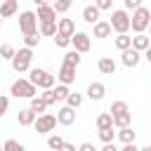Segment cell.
<instances>
[{
	"instance_id": "obj_1",
	"label": "cell",
	"mask_w": 151,
	"mask_h": 151,
	"mask_svg": "<svg viewBox=\"0 0 151 151\" xmlns=\"http://www.w3.org/2000/svg\"><path fill=\"white\" fill-rule=\"evenodd\" d=\"M9 94H14L17 99H33V97L38 94V87H35L31 80H26V78H19V80H14V83H12V87H9Z\"/></svg>"
},
{
	"instance_id": "obj_2",
	"label": "cell",
	"mask_w": 151,
	"mask_h": 151,
	"mask_svg": "<svg viewBox=\"0 0 151 151\" xmlns=\"http://www.w3.org/2000/svg\"><path fill=\"white\" fill-rule=\"evenodd\" d=\"M149 24H151V12L146 7H137L132 12V17H130V28L134 33H144L149 28Z\"/></svg>"
},
{
	"instance_id": "obj_3",
	"label": "cell",
	"mask_w": 151,
	"mask_h": 151,
	"mask_svg": "<svg viewBox=\"0 0 151 151\" xmlns=\"http://www.w3.org/2000/svg\"><path fill=\"white\" fill-rule=\"evenodd\" d=\"M31 59H33V50H31V47H21V50L14 54V59H12V68H14L17 73H24V71L31 68Z\"/></svg>"
},
{
	"instance_id": "obj_4",
	"label": "cell",
	"mask_w": 151,
	"mask_h": 151,
	"mask_svg": "<svg viewBox=\"0 0 151 151\" xmlns=\"http://www.w3.org/2000/svg\"><path fill=\"white\" fill-rule=\"evenodd\" d=\"M35 87H42V90H50L54 87V76L45 68H31V78H28Z\"/></svg>"
},
{
	"instance_id": "obj_5",
	"label": "cell",
	"mask_w": 151,
	"mask_h": 151,
	"mask_svg": "<svg viewBox=\"0 0 151 151\" xmlns=\"http://www.w3.org/2000/svg\"><path fill=\"white\" fill-rule=\"evenodd\" d=\"M38 24H40V21H38V14H35V12H28V9H26V12L19 14V31H21L24 35L35 33V31H38Z\"/></svg>"
},
{
	"instance_id": "obj_6",
	"label": "cell",
	"mask_w": 151,
	"mask_h": 151,
	"mask_svg": "<svg viewBox=\"0 0 151 151\" xmlns=\"http://www.w3.org/2000/svg\"><path fill=\"white\" fill-rule=\"evenodd\" d=\"M57 116H52V113H40L38 118H35V123H33V127H35V132L38 134H47V132H52L54 127H57Z\"/></svg>"
},
{
	"instance_id": "obj_7",
	"label": "cell",
	"mask_w": 151,
	"mask_h": 151,
	"mask_svg": "<svg viewBox=\"0 0 151 151\" xmlns=\"http://www.w3.org/2000/svg\"><path fill=\"white\" fill-rule=\"evenodd\" d=\"M111 28L116 33H127L130 31V14L125 9H116L111 14Z\"/></svg>"
},
{
	"instance_id": "obj_8",
	"label": "cell",
	"mask_w": 151,
	"mask_h": 151,
	"mask_svg": "<svg viewBox=\"0 0 151 151\" xmlns=\"http://www.w3.org/2000/svg\"><path fill=\"white\" fill-rule=\"evenodd\" d=\"M71 45H73V50H78L80 54H85V52H90L92 40H90V35H87V33L76 31V33H73V38H71Z\"/></svg>"
},
{
	"instance_id": "obj_9",
	"label": "cell",
	"mask_w": 151,
	"mask_h": 151,
	"mask_svg": "<svg viewBox=\"0 0 151 151\" xmlns=\"http://www.w3.org/2000/svg\"><path fill=\"white\" fill-rule=\"evenodd\" d=\"M123 66H127V68H134L139 61H142V52L139 50H134V47H127V50H123Z\"/></svg>"
},
{
	"instance_id": "obj_10",
	"label": "cell",
	"mask_w": 151,
	"mask_h": 151,
	"mask_svg": "<svg viewBox=\"0 0 151 151\" xmlns=\"http://www.w3.org/2000/svg\"><path fill=\"white\" fill-rule=\"evenodd\" d=\"M57 78H59V83H61V85H71V83H76V66L61 64V68H59Z\"/></svg>"
},
{
	"instance_id": "obj_11",
	"label": "cell",
	"mask_w": 151,
	"mask_h": 151,
	"mask_svg": "<svg viewBox=\"0 0 151 151\" xmlns=\"http://www.w3.org/2000/svg\"><path fill=\"white\" fill-rule=\"evenodd\" d=\"M57 120H59L61 125H73V123H76V109H71V106H61L59 113H57Z\"/></svg>"
},
{
	"instance_id": "obj_12",
	"label": "cell",
	"mask_w": 151,
	"mask_h": 151,
	"mask_svg": "<svg viewBox=\"0 0 151 151\" xmlns=\"http://www.w3.org/2000/svg\"><path fill=\"white\" fill-rule=\"evenodd\" d=\"M35 118H38V113L28 106V109H19V116H17V120H19V125H24V127H28V125H33L35 123Z\"/></svg>"
},
{
	"instance_id": "obj_13",
	"label": "cell",
	"mask_w": 151,
	"mask_h": 151,
	"mask_svg": "<svg viewBox=\"0 0 151 151\" xmlns=\"http://www.w3.org/2000/svg\"><path fill=\"white\" fill-rule=\"evenodd\" d=\"M38 21H40V24H42V21H57V9H54L52 5L38 7Z\"/></svg>"
},
{
	"instance_id": "obj_14",
	"label": "cell",
	"mask_w": 151,
	"mask_h": 151,
	"mask_svg": "<svg viewBox=\"0 0 151 151\" xmlns=\"http://www.w3.org/2000/svg\"><path fill=\"white\" fill-rule=\"evenodd\" d=\"M104 94H106V87H104L101 83H90V85H87V97H90L92 101L104 99Z\"/></svg>"
},
{
	"instance_id": "obj_15",
	"label": "cell",
	"mask_w": 151,
	"mask_h": 151,
	"mask_svg": "<svg viewBox=\"0 0 151 151\" xmlns=\"http://www.w3.org/2000/svg\"><path fill=\"white\" fill-rule=\"evenodd\" d=\"M99 17H101V9H99L97 5H87V7L83 9V19H85L87 24H97Z\"/></svg>"
},
{
	"instance_id": "obj_16",
	"label": "cell",
	"mask_w": 151,
	"mask_h": 151,
	"mask_svg": "<svg viewBox=\"0 0 151 151\" xmlns=\"http://www.w3.org/2000/svg\"><path fill=\"white\" fill-rule=\"evenodd\" d=\"M94 26V38H109L111 33H113V28H111V21H97V24H92Z\"/></svg>"
},
{
	"instance_id": "obj_17",
	"label": "cell",
	"mask_w": 151,
	"mask_h": 151,
	"mask_svg": "<svg viewBox=\"0 0 151 151\" xmlns=\"http://www.w3.org/2000/svg\"><path fill=\"white\" fill-rule=\"evenodd\" d=\"M97 68H99L104 76H113V73H116V61H113L111 57H101V59L97 61Z\"/></svg>"
},
{
	"instance_id": "obj_18",
	"label": "cell",
	"mask_w": 151,
	"mask_h": 151,
	"mask_svg": "<svg viewBox=\"0 0 151 151\" xmlns=\"http://www.w3.org/2000/svg\"><path fill=\"white\" fill-rule=\"evenodd\" d=\"M17 9H19V2H17V0H2V2H0V17H2V19L17 14Z\"/></svg>"
},
{
	"instance_id": "obj_19",
	"label": "cell",
	"mask_w": 151,
	"mask_h": 151,
	"mask_svg": "<svg viewBox=\"0 0 151 151\" xmlns=\"http://www.w3.org/2000/svg\"><path fill=\"white\" fill-rule=\"evenodd\" d=\"M57 33H64V35H68V38H73V33H76V24H73V19H59L57 21Z\"/></svg>"
},
{
	"instance_id": "obj_20",
	"label": "cell",
	"mask_w": 151,
	"mask_h": 151,
	"mask_svg": "<svg viewBox=\"0 0 151 151\" xmlns=\"http://www.w3.org/2000/svg\"><path fill=\"white\" fill-rule=\"evenodd\" d=\"M132 47H134V50H139V52H146V50L151 47V38H149V35H144V33H137V35L132 38Z\"/></svg>"
},
{
	"instance_id": "obj_21",
	"label": "cell",
	"mask_w": 151,
	"mask_h": 151,
	"mask_svg": "<svg viewBox=\"0 0 151 151\" xmlns=\"http://www.w3.org/2000/svg\"><path fill=\"white\" fill-rule=\"evenodd\" d=\"M130 123H132V113H130V111H127V113H116V116H113V127H118V130H120V127H127Z\"/></svg>"
},
{
	"instance_id": "obj_22",
	"label": "cell",
	"mask_w": 151,
	"mask_h": 151,
	"mask_svg": "<svg viewBox=\"0 0 151 151\" xmlns=\"http://www.w3.org/2000/svg\"><path fill=\"white\" fill-rule=\"evenodd\" d=\"M134 137H137V132H134V130H132L130 125H127V127H120V130H118V139H120L123 144H132V142H134Z\"/></svg>"
},
{
	"instance_id": "obj_23",
	"label": "cell",
	"mask_w": 151,
	"mask_h": 151,
	"mask_svg": "<svg viewBox=\"0 0 151 151\" xmlns=\"http://www.w3.org/2000/svg\"><path fill=\"white\" fill-rule=\"evenodd\" d=\"M57 21H42L40 24V35H47V38H54L57 35Z\"/></svg>"
},
{
	"instance_id": "obj_24",
	"label": "cell",
	"mask_w": 151,
	"mask_h": 151,
	"mask_svg": "<svg viewBox=\"0 0 151 151\" xmlns=\"http://www.w3.org/2000/svg\"><path fill=\"white\" fill-rule=\"evenodd\" d=\"M113 45L123 52V50H127V47H132V38L127 35V33H118L116 35V40H113Z\"/></svg>"
},
{
	"instance_id": "obj_25",
	"label": "cell",
	"mask_w": 151,
	"mask_h": 151,
	"mask_svg": "<svg viewBox=\"0 0 151 151\" xmlns=\"http://www.w3.org/2000/svg\"><path fill=\"white\" fill-rule=\"evenodd\" d=\"M31 109H33V111H35V113H38V116H40V113H45V111H47V101H45V99H42V94H35V97H33V99H31Z\"/></svg>"
},
{
	"instance_id": "obj_26",
	"label": "cell",
	"mask_w": 151,
	"mask_h": 151,
	"mask_svg": "<svg viewBox=\"0 0 151 151\" xmlns=\"http://www.w3.org/2000/svg\"><path fill=\"white\" fill-rule=\"evenodd\" d=\"M80 59H83V57H80V52H78V50H68V52L64 54V64H68V66H78V64H80Z\"/></svg>"
},
{
	"instance_id": "obj_27",
	"label": "cell",
	"mask_w": 151,
	"mask_h": 151,
	"mask_svg": "<svg viewBox=\"0 0 151 151\" xmlns=\"http://www.w3.org/2000/svg\"><path fill=\"white\" fill-rule=\"evenodd\" d=\"M97 127H99V130L113 127V116H111V113H99V116H97Z\"/></svg>"
},
{
	"instance_id": "obj_28",
	"label": "cell",
	"mask_w": 151,
	"mask_h": 151,
	"mask_svg": "<svg viewBox=\"0 0 151 151\" xmlns=\"http://www.w3.org/2000/svg\"><path fill=\"white\" fill-rule=\"evenodd\" d=\"M80 104H83V94H78V92H68V97H66V106L78 109Z\"/></svg>"
},
{
	"instance_id": "obj_29",
	"label": "cell",
	"mask_w": 151,
	"mask_h": 151,
	"mask_svg": "<svg viewBox=\"0 0 151 151\" xmlns=\"http://www.w3.org/2000/svg\"><path fill=\"white\" fill-rule=\"evenodd\" d=\"M71 5H73V0H54V9H57V14H66L68 9H71Z\"/></svg>"
},
{
	"instance_id": "obj_30",
	"label": "cell",
	"mask_w": 151,
	"mask_h": 151,
	"mask_svg": "<svg viewBox=\"0 0 151 151\" xmlns=\"http://www.w3.org/2000/svg\"><path fill=\"white\" fill-rule=\"evenodd\" d=\"M14 54H17V50H14L9 42L0 45V57H2V59H9V61H12V59H14Z\"/></svg>"
},
{
	"instance_id": "obj_31",
	"label": "cell",
	"mask_w": 151,
	"mask_h": 151,
	"mask_svg": "<svg viewBox=\"0 0 151 151\" xmlns=\"http://www.w3.org/2000/svg\"><path fill=\"white\" fill-rule=\"evenodd\" d=\"M127 111H130V109H127V104H125V101H120V99H118V101H113V104H111V109H109V113H111V116H116V113H127Z\"/></svg>"
},
{
	"instance_id": "obj_32",
	"label": "cell",
	"mask_w": 151,
	"mask_h": 151,
	"mask_svg": "<svg viewBox=\"0 0 151 151\" xmlns=\"http://www.w3.org/2000/svg\"><path fill=\"white\" fill-rule=\"evenodd\" d=\"M61 144H64V137H59V134H50V137H47V146H50L52 151H59Z\"/></svg>"
},
{
	"instance_id": "obj_33",
	"label": "cell",
	"mask_w": 151,
	"mask_h": 151,
	"mask_svg": "<svg viewBox=\"0 0 151 151\" xmlns=\"http://www.w3.org/2000/svg\"><path fill=\"white\" fill-rule=\"evenodd\" d=\"M2 149H5V151H26V149H24V144H21V142H17V139H7V142L2 144Z\"/></svg>"
},
{
	"instance_id": "obj_34",
	"label": "cell",
	"mask_w": 151,
	"mask_h": 151,
	"mask_svg": "<svg viewBox=\"0 0 151 151\" xmlns=\"http://www.w3.org/2000/svg\"><path fill=\"white\" fill-rule=\"evenodd\" d=\"M24 42H26V47H35L38 42H40V31H35V33H31V35H24Z\"/></svg>"
},
{
	"instance_id": "obj_35",
	"label": "cell",
	"mask_w": 151,
	"mask_h": 151,
	"mask_svg": "<svg viewBox=\"0 0 151 151\" xmlns=\"http://www.w3.org/2000/svg\"><path fill=\"white\" fill-rule=\"evenodd\" d=\"M54 94H57V101H66V97H68V85H57L54 87Z\"/></svg>"
},
{
	"instance_id": "obj_36",
	"label": "cell",
	"mask_w": 151,
	"mask_h": 151,
	"mask_svg": "<svg viewBox=\"0 0 151 151\" xmlns=\"http://www.w3.org/2000/svg\"><path fill=\"white\" fill-rule=\"evenodd\" d=\"M118 132H113V127H106V130H99V139L104 142V144H109V142H113V137H116Z\"/></svg>"
},
{
	"instance_id": "obj_37",
	"label": "cell",
	"mask_w": 151,
	"mask_h": 151,
	"mask_svg": "<svg viewBox=\"0 0 151 151\" xmlns=\"http://www.w3.org/2000/svg\"><path fill=\"white\" fill-rule=\"evenodd\" d=\"M54 45H57V47H68V45H71V38L64 35V33H57V35H54Z\"/></svg>"
},
{
	"instance_id": "obj_38",
	"label": "cell",
	"mask_w": 151,
	"mask_h": 151,
	"mask_svg": "<svg viewBox=\"0 0 151 151\" xmlns=\"http://www.w3.org/2000/svg\"><path fill=\"white\" fill-rule=\"evenodd\" d=\"M42 99L47 101V106H52V104H57V94H54V87H50V90H45V92H42Z\"/></svg>"
},
{
	"instance_id": "obj_39",
	"label": "cell",
	"mask_w": 151,
	"mask_h": 151,
	"mask_svg": "<svg viewBox=\"0 0 151 151\" xmlns=\"http://www.w3.org/2000/svg\"><path fill=\"white\" fill-rule=\"evenodd\" d=\"M7 109H9V99H7L5 94H0V118L7 113Z\"/></svg>"
},
{
	"instance_id": "obj_40",
	"label": "cell",
	"mask_w": 151,
	"mask_h": 151,
	"mask_svg": "<svg viewBox=\"0 0 151 151\" xmlns=\"http://www.w3.org/2000/svg\"><path fill=\"white\" fill-rule=\"evenodd\" d=\"M94 5L104 12V9H111V7H113V0H94Z\"/></svg>"
},
{
	"instance_id": "obj_41",
	"label": "cell",
	"mask_w": 151,
	"mask_h": 151,
	"mask_svg": "<svg viewBox=\"0 0 151 151\" xmlns=\"http://www.w3.org/2000/svg\"><path fill=\"white\" fill-rule=\"evenodd\" d=\"M123 2H125V9H132V12L137 7H142V0H123Z\"/></svg>"
},
{
	"instance_id": "obj_42",
	"label": "cell",
	"mask_w": 151,
	"mask_h": 151,
	"mask_svg": "<svg viewBox=\"0 0 151 151\" xmlns=\"http://www.w3.org/2000/svg\"><path fill=\"white\" fill-rule=\"evenodd\" d=\"M78 151H97V149H94V144H90V142H83V144L78 146Z\"/></svg>"
},
{
	"instance_id": "obj_43",
	"label": "cell",
	"mask_w": 151,
	"mask_h": 151,
	"mask_svg": "<svg viewBox=\"0 0 151 151\" xmlns=\"http://www.w3.org/2000/svg\"><path fill=\"white\" fill-rule=\"evenodd\" d=\"M101 151H120V149H116V144H113V142H109V144H104V146H101Z\"/></svg>"
},
{
	"instance_id": "obj_44",
	"label": "cell",
	"mask_w": 151,
	"mask_h": 151,
	"mask_svg": "<svg viewBox=\"0 0 151 151\" xmlns=\"http://www.w3.org/2000/svg\"><path fill=\"white\" fill-rule=\"evenodd\" d=\"M120 151H139V146H137V144L132 142V144H125V146H123Z\"/></svg>"
},
{
	"instance_id": "obj_45",
	"label": "cell",
	"mask_w": 151,
	"mask_h": 151,
	"mask_svg": "<svg viewBox=\"0 0 151 151\" xmlns=\"http://www.w3.org/2000/svg\"><path fill=\"white\" fill-rule=\"evenodd\" d=\"M59 151H76V146H73V144H68V142H64Z\"/></svg>"
},
{
	"instance_id": "obj_46",
	"label": "cell",
	"mask_w": 151,
	"mask_h": 151,
	"mask_svg": "<svg viewBox=\"0 0 151 151\" xmlns=\"http://www.w3.org/2000/svg\"><path fill=\"white\" fill-rule=\"evenodd\" d=\"M144 57H146V61H149V64H151V47H149V50H146V52H144Z\"/></svg>"
},
{
	"instance_id": "obj_47",
	"label": "cell",
	"mask_w": 151,
	"mask_h": 151,
	"mask_svg": "<svg viewBox=\"0 0 151 151\" xmlns=\"http://www.w3.org/2000/svg\"><path fill=\"white\" fill-rule=\"evenodd\" d=\"M33 2H35L38 7H42V5H47V0H33Z\"/></svg>"
},
{
	"instance_id": "obj_48",
	"label": "cell",
	"mask_w": 151,
	"mask_h": 151,
	"mask_svg": "<svg viewBox=\"0 0 151 151\" xmlns=\"http://www.w3.org/2000/svg\"><path fill=\"white\" fill-rule=\"evenodd\" d=\"M139 151H151V144H149V146H144V149H139Z\"/></svg>"
},
{
	"instance_id": "obj_49",
	"label": "cell",
	"mask_w": 151,
	"mask_h": 151,
	"mask_svg": "<svg viewBox=\"0 0 151 151\" xmlns=\"http://www.w3.org/2000/svg\"><path fill=\"white\" fill-rule=\"evenodd\" d=\"M0 26H2V17H0Z\"/></svg>"
},
{
	"instance_id": "obj_50",
	"label": "cell",
	"mask_w": 151,
	"mask_h": 151,
	"mask_svg": "<svg viewBox=\"0 0 151 151\" xmlns=\"http://www.w3.org/2000/svg\"><path fill=\"white\" fill-rule=\"evenodd\" d=\"M0 151H5V149H2V146H0Z\"/></svg>"
},
{
	"instance_id": "obj_51",
	"label": "cell",
	"mask_w": 151,
	"mask_h": 151,
	"mask_svg": "<svg viewBox=\"0 0 151 151\" xmlns=\"http://www.w3.org/2000/svg\"><path fill=\"white\" fill-rule=\"evenodd\" d=\"M149 28H151V24H149ZM149 38H151V35H149Z\"/></svg>"
},
{
	"instance_id": "obj_52",
	"label": "cell",
	"mask_w": 151,
	"mask_h": 151,
	"mask_svg": "<svg viewBox=\"0 0 151 151\" xmlns=\"http://www.w3.org/2000/svg\"><path fill=\"white\" fill-rule=\"evenodd\" d=\"M0 2H2V0H0Z\"/></svg>"
}]
</instances>
